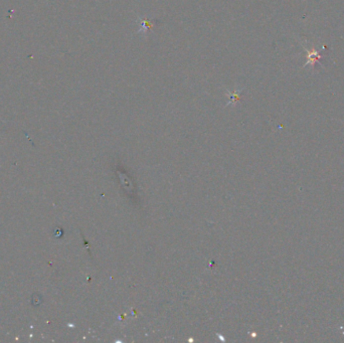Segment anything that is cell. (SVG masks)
Wrapping results in <instances>:
<instances>
[{"label":"cell","instance_id":"obj_1","mask_svg":"<svg viewBox=\"0 0 344 343\" xmlns=\"http://www.w3.org/2000/svg\"><path fill=\"white\" fill-rule=\"evenodd\" d=\"M304 50L306 52V57H307V62L304 64L303 68H306L307 66H311L312 69L315 68V65L317 63H320L321 59H322V56L320 52L315 49V48H312V49H308L307 47L304 46Z\"/></svg>","mask_w":344,"mask_h":343},{"label":"cell","instance_id":"obj_2","mask_svg":"<svg viewBox=\"0 0 344 343\" xmlns=\"http://www.w3.org/2000/svg\"><path fill=\"white\" fill-rule=\"evenodd\" d=\"M154 25V21L153 20H151V19H141L140 21H139V30H138V32L140 33H147L151 28H152V26Z\"/></svg>","mask_w":344,"mask_h":343},{"label":"cell","instance_id":"obj_3","mask_svg":"<svg viewBox=\"0 0 344 343\" xmlns=\"http://www.w3.org/2000/svg\"><path fill=\"white\" fill-rule=\"evenodd\" d=\"M242 90H237V91H234L232 93H230V98H229V103H233L235 102L237 99H239L240 97V94H241Z\"/></svg>","mask_w":344,"mask_h":343}]
</instances>
